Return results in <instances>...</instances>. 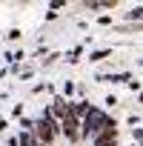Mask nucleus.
I'll use <instances>...</instances> for the list:
<instances>
[{"label":"nucleus","mask_w":143,"mask_h":146,"mask_svg":"<svg viewBox=\"0 0 143 146\" xmlns=\"http://www.w3.org/2000/svg\"><path fill=\"white\" fill-rule=\"evenodd\" d=\"M17 146H117V123L92 103H52Z\"/></svg>","instance_id":"f257e3e1"}]
</instances>
